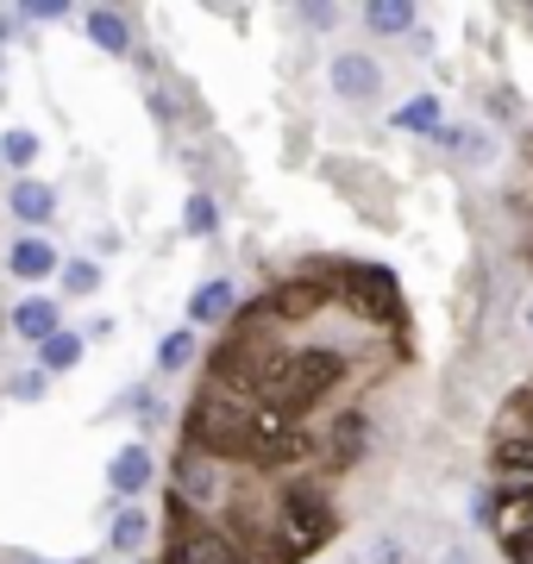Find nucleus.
Segmentation results:
<instances>
[{"label": "nucleus", "mask_w": 533, "mask_h": 564, "mask_svg": "<svg viewBox=\"0 0 533 564\" xmlns=\"http://www.w3.org/2000/svg\"><path fill=\"white\" fill-rule=\"evenodd\" d=\"M183 226L195 232V239H214V232H220V207L207 202V195H188V202H183Z\"/></svg>", "instance_id": "obj_14"}, {"label": "nucleus", "mask_w": 533, "mask_h": 564, "mask_svg": "<svg viewBox=\"0 0 533 564\" xmlns=\"http://www.w3.org/2000/svg\"><path fill=\"white\" fill-rule=\"evenodd\" d=\"M83 25H88V39L101 44L107 57H126V51H132V25H126L120 7H88Z\"/></svg>", "instance_id": "obj_8"}, {"label": "nucleus", "mask_w": 533, "mask_h": 564, "mask_svg": "<svg viewBox=\"0 0 533 564\" xmlns=\"http://www.w3.org/2000/svg\"><path fill=\"white\" fill-rule=\"evenodd\" d=\"M57 282H63V295H95V289H101V270H95L88 258H69L57 270Z\"/></svg>", "instance_id": "obj_15"}, {"label": "nucleus", "mask_w": 533, "mask_h": 564, "mask_svg": "<svg viewBox=\"0 0 533 564\" xmlns=\"http://www.w3.org/2000/svg\"><path fill=\"white\" fill-rule=\"evenodd\" d=\"M151 477H157V464H151V445H120L113 452V464H107V489L120 496V502H132V496H144L151 489Z\"/></svg>", "instance_id": "obj_3"}, {"label": "nucleus", "mask_w": 533, "mask_h": 564, "mask_svg": "<svg viewBox=\"0 0 533 564\" xmlns=\"http://www.w3.org/2000/svg\"><path fill=\"white\" fill-rule=\"evenodd\" d=\"M7 270L20 282H44V276H57L63 258H57V245L44 239V232H25V239H13V251H7Z\"/></svg>", "instance_id": "obj_5"}, {"label": "nucleus", "mask_w": 533, "mask_h": 564, "mask_svg": "<svg viewBox=\"0 0 533 564\" xmlns=\"http://www.w3.org/2000/svg\"><path fill=\"white\" fill-rule=\"evenodd\" d=\"M188 364H202V339H195V326H176V333H164V345H157V370H188Z\"/></svg>", "instance_id": "obj_12"}, {"label": "nucleus", "mask_w": 533, "mask_h": 564, "mask_svg": "<svg viewBox=\"0 0 533 564\" xmlns=\"http://www.w3.org/2000/svg\"><path fill=\"white\" fill-rule=\"evenodd\" d=\"M32 158H39V139H32V132H7V139H0V163H7V170H32Z\"/></svg>", "instance_id": "obj_16"}, {"label": "nucleus", "mask_w": 533, "mask_h": 564, "mask_svg": "<svg viewBox=\"0 0 533 564\" xmlns=\"http://www.w3.org/2000/svg\"><path fill=\"white\" fill-rule=\"evenodd\" d=\"M7 207H13V220H20V226H32V232H44V226L57 220V195H51L44 182H32V176H20V182H13V195H7Z\"/></svg>", "instance_id": "obj_7"}, {"label": "nucleus", "mask_w": 533, "mask_h": 564, "mask_svg": "<svg viewBox=\"0 0 533 564\" xmlns=\"http://www.w3.org/2000/svg\"><path fill=\"white\" fill-rule=\"evenodd\" d=\"M25 564H44V558H25Z\"/></svg>", "instance_id": "obj_20"}, {"label": "nucleus", "mask_w": 533, "mask_h": 564, "mask_svg": "<svg viewBox=\"0 0 533 564\" xmlns=\"http://www.w3.org/2000/svg\"><path fill=\"white\" fill-rule=\"evenodd\" d=\"M83 333H69V326H63V333H51V339L39 345V370L44 377H63V370H76V364H83Z\"/></svg>", "instance_id": "obj_10"}, {"label": "nucleus", "mask_w": 533, "mask_h": 564, "mask_svg": "<svg viewBox=\"0 0 533 564\" xmlns=\"http://www.w3.org/2000/svg\"><path fill=\"white\" fill-rule=\"evenodd\" d=\"M365 25L377 32V39H402V32H414V7L409 0H370Z\"/></svg>", "instance_id": "obj_11"}, {"label": "nucleus", "mask_w": 533, "mask_h": 564, "mask_svg": "<svg viewBox=\"0 0 533 564\" xmlns=\"http://www.w3.org/2000/svg\"><path fill=\"white\" fill-rule=\"evenodd\" d=\"M107 540L120 545V552H132V545L144 540V514H139V508H126V514H113V533H107Z\"/></svg>", "instance_id": "obj_17"}, {"label": "nucleus", "mask_w": 533, "mask_h": 564, "mask_svg": "<svg viewBox=\"0 0 533 564\" xmlns=\"http://www.w3.org/2000/svg\"><path fill=\"white\" fill-rule=\"evenodd\" d=\"M13 333H20L25 345H44L51 333H63V321H57V302H44V295H25V302L13 307Z\"/></svg>", "instance_id": "obj_9"}, {"label": "nucleus", "mask_w": 533, "mask_h": 564, "mask_svg": "<svg viewBox=\"0 0 533 564\" xmlns=\"http://www.w3.org/2000/svg\"><path fill=\"white\" fill-rule=\"evenodd\" d=\"M44 383H51L44 370H20V377H13V383H7V389H13L20 402H39V395H44Z\"/></svg>", "instance_id": "obj_18"}, {"label": "nucleus", "mask_w": 533, "mask_h": 564, "mask_svg": "<svg viewBox=\"0 0 533 564\" xmlns=\"http://www.w3.org/2000/svg\"><path fill=\"white\" fill-rule=\"evenodd\" d=\"M69 7H57V0H39V7H25V20H63Z\"/></svg>", "instance_id": "obj_19"}, {"label": "nucleus", "mask_w": 533, "mask_h": 564, "mask_svg": "<svg viewBox=\"0 0 533 564\" xmlns=\"http://www.w3.org/2000/svg\"><path fill=\"white\" fill-rule=\"evenodd\" d=\"M327 76H333V95H346V101H370V95H383V69H377L365 51H339Z\"/></svg>", "instance_id": "obj_4"}, {"label": "nucleus", "mask_w": 533, "mask_h": 564, "mask_svg": "<svg viewBox=\"0 0 533 564\" xmlns=\"http://www.w3.org/2000/svg\"><path fill=\"white\" fill-rule=\"evenodd\" d=\"M414 364L421 333L390 263L308 251L270 270L195 364L157 564H314L351 527Z\"/></svg>", "instance_id": "obj_1"}, {"label": "nucleus", "mask_w": 533, "mask_h": 564, "mask_svg": "<svg viewBox=\"0 0 533 564\" xmlns=\"http://www.w3.org/2000/svg\"><path fill=\"white\" fill-rule=\"evenodd\" d=\"M390 126L395 132H439V101H433V95H414L409 107L390 113Z\"/></svg>", "instance_id": "obj_13"}, {"label": "nucleus", "mask_w": 533, "mask_h": 564, "mask_svg": "<svg viewBox=\"0 0 533 564\" xmlns=\"http://www.w3.org/2000/svg\"><path fill=\"white\" fill-rule=\"evenodd\" d=\"M232 307H239V289H232L226 276H207L202 289L188 295V321H195V326H214V333H220V326L232 321Z\"/></svg>", "instance_id": "obj_6"}, {"label": "nucleus", "mask_w": 533, "mask_h": 564, "mask_svg": "<svg viewBox=\"0 0 533 564\" xmlns=\"http://www.w3.org/2000/svg\"><path fill=\"white\" fill-rule=\"evenodd\" d=\"M477 521H490L509 564H533V370L502 395L490 421Z\"/></svg>", "instance_id": "obj_2"}]
</instances>
